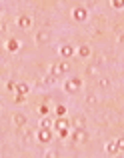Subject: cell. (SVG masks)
<instances>
[{"label": "cell", "instance_id": "6da1fadb", "mask_svg": "<svg viewBox=\"0 0 124 158\" xmlns=\"http://www.w3.org/2000/svg\"><path fill=\"white\" fill-rule=\"evenodd\" d=\"M80 86H82V80L80 78H68V80H66V92H78V90H80Z\"/></svg>", "mask_w": 124, "mask_h": 158}, {"label": "cell", "instance_id": "7a4b0ae2", "mask_svg": "<svg viewBox=\"0 0 124 158\" xmlns=\"http://www.w3.org/2000/svg\"><path fill=\"white\" fill-rule=\"evenodd\" d=\"M68 68H70V66L66 64V62H58V64H54V66H52V76H58V74L68 72Z\"/></svg>", "mask_w": 124, "mask_h": 158}, {"label": "cell", "instance_id": "3957f363", "mask_svg": "<svg viewBox=\"0 0 124 158\" xmlns=\"http://www.w3.org/2000/svg\"><path fill=\"white\" fill-rule=\"evenodd\" d=\"M74 140H76V142H86V140H88V134H86L84 128H78V130L74 132Z\"/></svg>", "mask_w": 124, "mask_h": 158}, {"label": "cell", "instance_id": "277c9868", "mask_svg": "<svg viewBox=\"0 0 124 158\" xmlns=\"http://www.w3.org/2000/svg\"><path fill=\"white\" fill-rule=\"evenodd\" d=\"M74 20H78V22H82V20H86V10L84 8H76V10L72 12Z\"/></svg>", "mask_w": 124, "mask_h": 158}, {"label": "cell", "instance_id": "5b68a950", "mask_svg": "<svg viewBox=\"0 0 124 158\" xmlns=\"http://www.w3.org/2000/svg\"><path fill=\"white\" fill-rule=\"evenodd\" d=\"M38 138H40V142H50V130H48V128H42V130L38 132Z\"/></svg>", "mask_w": 124, "mask_h": 158}, {"label": "cell", "instance_id": "8992f818", "mask_svg": "<svg viewBox=\"0 0 124 158\" xmlns=\"http://www.w3.org/2000/svg\"><path fill=\"white\" fill-rule=\"evenodd\" d=\"M60 54H62L64 58H70V56L74 54V48H72V46H62V48H60Z\"/></svg>", "mask_w": 124, "mask_h": 158}, {"label": "cell", "instance_id": "52a82bcc", "mask_svg": "<svg viewBox=\"0 0 124 158\" xmlns=\"http://www.w3.org/2000/svg\"><path fill=\"white\" fill-rule=\"evenodd\" d=\"M14 124L16 126H24V124H26V116L24 114H16L14 116Z\"/></svg>", "mask_w": 124, "mask_h": 158}, {"label": "cell", "instance_id": "ba28073f", "mask_svg": "<svg viewBox=\"0 0 124 158\" xmlns=\"http://www.w3.org/2000/svg\"><path fill=\"white\" fill-rule=\"evenodd\" d=\"M18 24H20V28H28L30 26V18H28V16H20Z\"/></svg>", "mask_w": 124, "mask_h": 158}, {"label": "cell", "instance_id": "9c48e42d", "mask_svg": "<svg viewBox=\"0 0 124 158\" xmlns=\"http://www.w3.org/2000/svg\"><path fill=\"white\" fill-rule=\"evenodd\" d=\"M106 152H108V154H116V152H118V146H116V142H110V144H106Z\"/></svg>", "mask_w": 124, "mask_h": 158}, {"label": "cell", "instance_id": "30bf717a", "mask_svg": "<svg viewBox=\"0 0 124 158\" xmlns=\"http://www.w3.org/2000/svg\"><path fill=\"white\" fill-rule=\"evenodd\" d=\"M74 124H76V130L78 128H84V124H86L84 116H76V118H74Z\"/></svg>", "mask_w": 124, "mask_h": 158}, {"label": "cell", "instance_id": "8fae6325", "mask_svg": "<svg viewBox=\"0 0 124 158\" xmlns=\"http://www.w3.org/2000/svg\"><path fill=\"white\" fill-rule=\"evenodd\" d=\"M14 90H16V92L20 94V96H24V94L28 92V84H18V86H16Z\"/></svg>", "mask_w": 124, "mask_h": 158}, {"label": "cell", "instance_id": "7c38bea8", "mask_svg": "<svg viewBox=\"0 0 124 158\" xmlns=\"http://www.w3.org/2000/svg\"><path fill=\"white\" fill-rule=\"evenodd\" d=\"M66 126H68V122H66L64 118H58V120H56V128H58V130H66Z\"/></svg>", "mask_w": 124, "mask_h": 158}, {"label": "cell", "instance_id": "4fadbf2b", "mask_svg": "<svg viewBox=\"0 0 124 158\" xmlns=\"http://www.w3.org/2000/svg\"><path fill=\"white\" fill-rule=\"evenodd\" d=\"M18 46H20V44H18V40H8V50H12V52H14V50H18Z\"/></svg>", "mask_w": 124, "mask_h": 158}, {"label": "cell", "instance_id": "5bb4252c", "mask_svg": "<svg viewBox=\"0 0 124 158\" xmlns=\"http://www.w3.org/2000/svg\"><path fill=\"white\" fill-rule=\"evenodd\" d=\"M48 40V32H38V42L42 44V42H46Z\"/></svg>", "mask_w": 124, "mask_h": 158}, {"label": "cell", "instance_id": "9a60e30c", "mask_svg": "<svg viewBox=\"0 0 124 158\" xmlns=\"http://www.w3.org/2000/svg\"><path fill=\"white\" fill-rule=\"evenodd\" d=\"M88 54H90V48H88V46H82V48H80V56H82V58H86Z\"/></svg>", "mask_w": 124, "mask_h": 158}, {"label": "cell", "instance_id": "2e32d148", "mask_svg": "<svg viewBox=\"0 0 124 158\" xmlns=\"http://www.w3.org/2000/svg\"><path fill=\"white\" fill-rule=\"evenodd\" d=\"M56 114H58V116H60V118H62V116H64V114H66V106H62V104H60L58 108H56Z\"/></svg>", "mask_w": 124, "mask_h": 158}, {"label": "cell", "instance_id": "e0dca14e", "mask_svg": "<svg viewBox=\"0 0 124 158\" xmlns=\"http://www.w3.org/2000/svg\"><path fill=\"white\" fill-rule=\"evenodd\" d=\"M116 146H118V150H124V138H118L116 140Z\"/></svg>", "mask_w": 124, "mask_h": 158}, {"label": "cell", "instance_id": "ac0fdd59", "mask_svg": "<svg viewBox=\"0 0 124 158\" xmlns=\"http://www.w3.org/2000/svg\"><path fill=\"white\" fill-rule=\"evenodd\" d=\"M46 158H58V152H56V150H50V152H46Z\"/></svg>", "mask_w": 124, "mask_h": 158}, {"label": "cell", "instance_id": "d6986e66", "mask_svg": "<svg viewBox=\"0 0 124 158\" xmlns=\"http://www.w3.org/2000/svg\"><path fill=\"white\" fill-rule=\"evenodd\" d=\"M38 112H40L42 116H46V114H48V106H40V108H38Z\"/></svg>", "mask_w": 124, "mask_h": 158}, {"label": "cell", "instance_id": "ffe728a7", "mask_svg": "<svg viewBox=\"0 0 124 158\" xmlns=\"http://www.w3.org/2000/svg\"><path fill=\"white\" fill-rule=\"evenodd\" d=\"M40 126H42V128H48V126H50V120H48V118H44L42 122H40Z\"/></svg>", "mask_w": 124, "mask_h": 158}, {"label": "cell", "instance_id": "44dd1931", "mask_svg": "<svg viewBox=\"0 0 124 158\" xmlns=\"http://www.w3.org/2000/svg\"><path fill=\"white\" fill-rule=\"evenodd\" d=\"M86 102H88V104H94V102H96V96H92V94H90V96L86 98Z\"/></svg>", "mask_w": 124, "mask_h": 158}, {"label": "cell", "instance_id": "7402d4cb", "mask_svg": "<svg viewBox=\"0 0 124 158\" xmlns=\"http://www.w3.org/2000/svg\"><path fill=\"white\" fill-rule=\"evenodd\" d=\"M112 4H114L116 8H122V6H124V0H116V2H112Z\"/></svg>", "mask_w": 124, "mask_h": 158}, {"label": "cell", "instance_id": "603a6c76", "mask_svg": "<svg viewBox=\"0 0 124 158\" xmlns=\"http://www.w3.org/2000/svg\"><path fill=\"white\" fill-rule=\"evenodd\" d=\"M100 86H102V88H106V86H110V82L108 80H100Z\"/></svg>", "mask_w": 124, "mask_h": 158}, {"label": "cell", "instance_id": "cb8c5ba5", "mask_svg": "<svg viewBox=\"0 0 124 158\" xmlns=\"http://www.w3.org/2000/svg\"><path fill=\"white\" fill-rule=\"evenodd\" d=\"M120 42H124V34H122V36H120Z\"/></svg>", "mask_w": 124, "mask_h": 158}]
</instances>
